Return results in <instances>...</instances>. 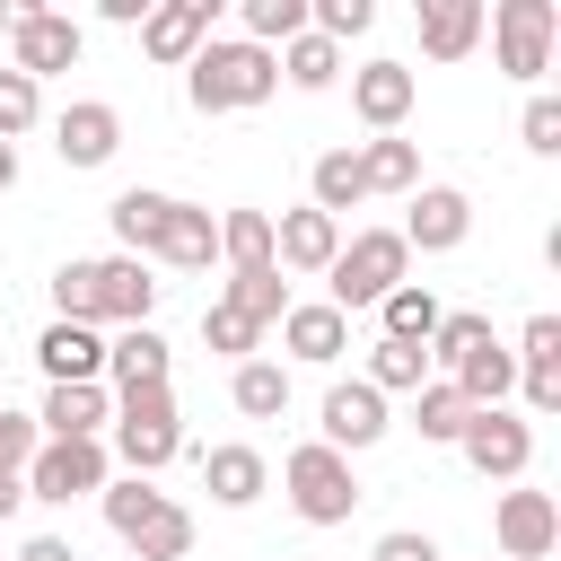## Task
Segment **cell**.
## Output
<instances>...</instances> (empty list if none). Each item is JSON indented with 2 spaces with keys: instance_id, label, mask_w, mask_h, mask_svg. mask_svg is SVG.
Returning a JSON list of instances; mask_svg holds the SVG:
<instances>
[{
  "instance_id": "1",
  "label": "cell",
  "mask_w": 561,
  "mask_h": 561,
  "mask_svg": "<svg viewBox=\"0 0 561 561\" xmlns=\"http://www.w3.org/2000/svg\"><path fill=\"white\" fill-rule=\"evenodd\" d=\"M280 88V61L263 53V44H245V35H210L193 61H184V96L202 105V114H245V105H263Z\"/></svg>"
},
{
  "instance_id": "2",
  "label": "cell",
  "mask_w": 561,
  "mask_h": 561,
  "mask_svg": "<svg viewBox=\"0 0 561 561\" xmlns=\"http://www.w3.org/2000/svg\"><path fill=\"white\" fill-rule=\"evenodd\" d=\"M96 500H105V526H114L140 561H184V552H193V508H175V500L149 491L140 473H114Z\"/></svg>"
},
{
  "instance_id": "3",
  "label": "cell",
  "mask_w": 561,
  "mask_h": 561,
  "mask_svg": "<svg viewBox=\"0 0 561 561\" xmlns=\"http://www.w3.org/2000/svg\"><path fill=\"white\" fill-rule=\"evenodd\" d=\"M280 491H289V508H298L307 526H351V508H359V473H351V456H333L324 438H307V447L280 456Z\"/></svg>"
},
{
  "instance_id": "4",
  "label": "cell",
  "mask_w": 561,
  "mask_h": 561,
  "mask_svg": "<svg viewBox=\"0 0 561 561\" xmlns=\"http://www.w3.org/2000/svg\"><path fill=\"white\" fill-rule=\"evenodd\" d=\"M403 272H412V245H403L394 228H359V237L333 254V272H324V280H333L324 307H342V316H351V307H377L386 289H403Z\"/></svg>"
},
{
  "instance_id": "5",
  "label": "cell",
  "mask_w": 561,
  "mask_h": 561,
  "mask_svg": "<svg viewBox=\"0 0 561 561\" xmlns=\"http://www.w3.org/2000/svg\"><path fill=\"white\" fill-rule=\"evenodd\" d=\"M0 26H9V70L18 79H53V70H70L79 61V18H61V9H35V0H0Z\"/></svg>"
},
{
  "instance_id": "6",
  "label": "cell",
  "mask_w": 561,
  "mask_h": 561,
  "mask_svg": "<svg viewBox=\"0 0 561 561\" xmlns=\"http://www.w3.org/2000/svg\"><path fill=\"white\" fill-rule=\"evenodd\" d=\"M105 482H114V456H105V438H44V447L26 456V500H44V508L96 500Z\"/></svg>"
},
{
  "instance_id": "7",
  "label": "cell",
  "mask_w": 561,
  "mask_h": 561,
  "mask_svg": "<svg viewBox=\"0 0 561 561\" xmlns=\"http://www.w3.org/2000/svg\"><path fill=\"white\" fill-rule=\"evenodd\" d=\"M456 456H465L482 482H526V465H535V430H526L508 403H491V412H465Z\"/></svg>"
},
{
  "instance_id": "8",
  "label": "cell",
  "mask_w": 561,
  "mask_h": 561,
  "mask_svg": "<svg viewBox=\"0 0 561 561\" xmlns=\"http://www.w3.org/2000/svg\"><path fill=\"white\" fill-rule=\"evenodd\" d=\"M482 26H491V44H500V70H508V79H543V70H552V35H561V9H552V0H500Z\"/></svg>"
},
{
  "instance_id": "9",
  "label": "cell",
  "mask_w": 561,
  "mask_h": 561,
  "mask_svg": "<svg viewBox=\"0 0 561 561\" xmlns=\"http://www.w3.org/2000/svg\"><path fill=\"white\" fill-rule=\"evenodd\" d=\"M491 535H500V561H543V552L561 543V500H552V491L508 482V491H500V508H491Z\"/></svg>"
},
{
  "instance_id": "10",
  "label": "cell",
  "mask_w": 561,
  "mask_h": 561,
  "mask_svg": "<svg viewBox=\"0 0 561 561\" xmlns=\"http://www.w3.org/2000/svg\"><path fill=\"white\" fill-rule=\"evenodd\" d=\"M412 254H456L465 237H473V202L456 193V184H421L412 193V210H403V228H394Z\"/></svg>"
},
{
  "instance_id": "11",
  "label": "cell",
  "mask_w": 561,
  "mask_h": 561,
  "mask_svg": "<svg viewBox=\"0 0 561 561\" xmlns=\"http://www.w3.org/2000/svg\"><path fill=\"white\" fill-rule=\"evenodd\" d=\"M140 263L210 272V263H219V219H210L202 202H175V193H167V210H158V237H149V254H140Z\"/></svg>"
},
{
  "instance_id": "12",
  "label": "cell",
  "mask_w": 561,
  "mask_h": 561,
  "mask_svg": "<svg viewBox=\"0 0 561 561\" xmlns=\"http://www.w3.org/2000/svg\"><path fill=\"white\" fill-rule=\"evenodd\" d=\"M210 18H219V0H158V9L140 18V53L167 61V70H184V61L210 44Z\"/></svg>"
},
{
  "instance_id": "13",
  "label": "cell",
  "mask_w": 561,
  "mask_h": 561,
  "mask_svg": "<svg viewBox=\"0 0 561 561\" xmlns=\"http://www.w3.org/2000/svg\"><path fill=\"white\" fill-rule=\"evenodd\" d=\"M394 421H386V394L377 386H359V377H342V386H324V447L333 456H359V447H377Z\"/></svg>"
},
{
  "instance_id": "14",
  "label": "cell",
  "mask_w": 561,
  "mask_h": 561,
  "mask_svg": "<svg viewBox=\"0 0 561 561\" xmlns=\"http://www.w3.org/2000/svg\"><path fill=\"white\" fill-rule=\"evenodd\" d=\"M53 149H61V167H105L123 149V114L105 96H79V105L53 114Z\"/></svg>"
},
{
  "instance_id": "15",
  "label": "cell",
  "mask_w": 561,
  "mask_h": 561,
  "mask_svg": "<svg viewBox=\"0 0 561 561\" xmlns=\"http://www.w3.org/2000/svg\"><path fill=\"white\" fill-rule=\"evenodd\" d=\"M35 368H44L53 386H105V333L53 316V324L35 333Z\"/></svg>"
},
{
  "instance_id": "16",
  "label": "cell",
  "mask_w": 561,
  "mask_h": 561,
  "mask_svg": "<svg viewBox=\"0 0 561 561\" xmlns=\"http://www.w3.org/2000/svg\"><path fill=\"white\" fill-rule=\"evenodd\" d=\"M412 96H421V79H412L403 61H359V70H351V114H359L368 131H403Z\"/></svg>"
},
{
  "instance_id": "17",
  "label": "cell",
  "mask_w": 561,
  "mask_h": 561,
  "mask_svg": "<svg viewBox=\"0 0 561 561\" xmlns=\"http://www.w3.org/2000/svg\"><path fill=\"white\" fill-rule=\"evenodd\" d=\"M158 316V280H149V263L140 254H105L96 263V324H149Z\"/></svg>"
},
{
  "instance_id": "18",
  "label": "cell",
  "mask_w": 561,
  "mask_h": 561,
  "mask_svg": "<svg viewBox=\"0 0 561 561\" xmlns=\"http://www.w3.org/2000/svg\"><path fill=\"white\" fill-rule=\"evenodd\" d=\"M333 254H342V219H324V210H280L272 219V263L280 272H333Z\"/></svg>"
},
{
  "instance_id": "19",
  "label": "cell",
  "mask_w": 561,
  "mask_h": 561,
  "mask_svg": "<svg viewBox=\"0 0 561 561\" xmlns=\"http://www.w3.org/2000/svg\"><path fill=\"white\" fill-rule=\"evenodd\" d=\"M280 351L289 359H307V368H333L342 351H351V316L342 307H324V298H289V316H280Z\"/></svg>"
},
{
  "instance_id": "20",
  "label": "cell",
  "mask_w": 561,
  "mask_h": 561,
  "mask_svg": "<svg viewBox=\"0 0 561 561\" xmlns=\"http://www.w3.org/2000/svg\"><path fill=\"white\" fill-rule=\"evenodd\" d=\"M35 430L44 438H105L114 430V386H44Z\"/></svg>"
},
{
  "instance_id": "21",
  "label": "cell",
  "mask_w": 561,
  "mask_h": 561,
  "mask_svg": "<svg viewBox=\"0 0 561 561\" xmlns=\"http://www.w3.org/2000/svg\"><path fill=\"white\" fill-rule=\"evenodd\" d=\"M482 18H491V0H421V53L430 61H465L482 44Z\"/></svg>"
},
{
  "instance_id": "22",
  "label": "cell",
  "mask_w": 561,
  "mask_h": 561,
  "mask_svg": "<svg viewBox=\"0 0 561 561\" xmlns=\"http://www.w3.org/2000/svg\"><path fill=\"white\" fill-rule=\"evenodd\" d=\"M263 482H272V465H263L254 447H210V456H202V491H210L219 508H254Z\"/></svg>"
},
{
  "instance_id": "23",
  "label": "cell",
  "mask_w": 561,
  "mask_h": 561,
  "mask_svg": "<svg viewBox=\"0 0 561 561\" xmlns=\"http://www.w3.org/2000/svg\"><path fill=\"white\" fill-rule=\"evenodd\" d=\"M105 377H114V394H123V386H167V342H158V324H123V333L105 342Z\"/></svg>"
},
{
  "instance_id": "24",
  "label": "cell",
  "mask_w": 561,
  "mask_h": 561,
  "mask_svg": "<svg viewBox=\"0 0 561 561\" xmlns=\"http://www.w3.org/2000/svg\"><path fill=\"white\" fill-rule=\"evenodd\" d=\"M105 456H123V473H158V465H175L184 456V421H114V447Z\"/></svg>"
},
{
  "instance_id": "25",
  "label": "cell",
  "mask_w": 561,
  "mask_h": 561,
  "mask_svg": "<svg viewBox=\"0 0 561 561\" xmlns=\"http://www.w3.org/2000/svg\"><path fill=\"white\" fill-rule=\"evenodd\" d=\"M447 386L465 394V412H491V403H508V386H517V359H508V342L491 333V342H482V351H473V359H465Z\"/></svg>"
},
{
  "instance_id": "26",
  "label": "cell",
  "mask_w": 561,
  "mask_h": 561,
  "mask_svg": "<svg viewBox=\"0 0 561 561\" xmlns=\"http://www.w3.org/2000/svg\"><path fill=\"white\" fill-rule=\"evenodd\" d=\"M359 184H368V193H421V149L394 140V131L359 140Z\"/></svg>"
},
{
  "instance_id": "27",
  "label": "cell",
  "mask_w": 561,
  "mask_h": 561,
  "mask_svg": "<svg viewBox=\"0 0 561 561\" xmlns=\"http://www.w3.org/2000/svg\"><path fill=\"white\" fill-rule=\"evenodd\" d=\"M307 210H324V219H342V210H359L368 202V184H359V149H324L316 167H307Z\"/></svg>"
},
{
  "instance_id": "28",
  "label": "cell",
  "mask_w": 561,
  "mask_h": 561,
  "mask_svg": "<svg viewBox=\"0 0 561 561\" xmlns=\"http://www.w3.org/2000/svg\"><path fill=\"white\" fill-rule=\"evenodd\" d=\"M438 316H447V307H438V289H430V280H403V289H386V298H377L386 342H430V333H438Z\"/></svg>"
},
{
  "instance_id": "29",
  "label": "cell",
  "mask_w": 561,
  "mask_h": 561,
  "mask_svg": "<svg viewBox=\"0 0 561 561\" xmlns=\"http://www.w3.org/2000/svg\"><path fill=\"white\" fill-rule=\"evenodd\" d=\"M228 403H237L245 421H280V412H289V368H280V359H237Z\"/></svg>"
},
{
  "instance_id": "30",
  "label": "cell",
  "mask_w": 561,
  "mask_h": 561,
  "mask_svg": "<svg viewBox=\"0 0 561 561\" xmlns=\"http://www.w3.org/2000/svg\"><path fill=\"white\" fill-rule=\"evenodd\" d=\"M359 386H377V394H421V386H430V351H421V342H386V333H377V342H368V377H359Z\"/></svg>"
},
{
  "instance_id": "31",
  "label": "cell",
  "mask_w": 561,
  "mask_h": 561,
  "mask_svg": "<svg viewBox=\"0 0 561 561\" xmlns=\"http://www.w3.org/2000/svg\"><path fill=\"white\" fill-rule=\"evenodd\" d=\"M272 61H280V79H289V88H307V96L342 79V44H324L316 26H307V35H289V44L272 53Z\"/></svg>"
},
{
  "instance_id": "32",
  "label": "cell",
  "mask_w": 561,
  "mask_h": 561,
  "mask_svg": "<svg viewBox=\"0 0 561 561\" xmlns=\"http://www.w3.org/2000/svg\"><path fill=\"white\" fill-rule=\"evenodd\" d=\"M237 316H254V324H280L289 316V280H280V263H254V272H228V289H219Z\"/></svg>"
},
{
  "instance_id": "33",
  "label": "cell",
  "mask_w": 561,
  "mask_h": 561,
  "mask_svg": "<svg viewBox=\"0 0 561 561\" xmlns=\"http://www.w3.org/2000/svg\"><path fill=\"white\" fill-rule=\"evenodd\" d=\"M219 263L228 272L272 263V210H219Z\"/></svg>"
},
{
  "instance_id": "34",
  "label": "cell",
  "mask_w": 561,
  "mask_h": 561,
  "mask_svg": "<svg viewBox=\"0 0 561 561\" xmlns=\"http://www.w3.org/2000/svg\"><path fill=\"white\" fill-rule=\"evenodd\" d=\"M482 342H491V316L456 307V316H438V333H430L421 351H430V368H438V377H456V368H465V359H473Z\"/></svg>"
},
{
  "instance_id": "35",
  "label": "cell",
  "mask_w": 561,
  "mask_h": 561,
  "mask_svg": "<svg viewBox=\"0 0 561 561\" xmlns=\"http://www.w3.org/2000/svg\"><path fill=\"white\" fill-rule=\"evenodd\" d=\"M158 210H167V193H149V184H131V193H114V245L123 254H149V237H158Z\"/></svg>"
},
{
  "instance_id": "36",
  "label": "cell",
  "mask_w": 561,
  "mask_h": 561,
  "mask_svg": "<svg viewBox=\"0 0 561 561\" xmlns=\"http://www.w3.org/2000/svg\"><path fill=\"white\" fill-rule=\"evenodd\" d=\"M202 342H210L219 359H263V324H254V316H237L228 298H210V307H202Z\"/></svg>"
},
{
  "instance_id": "37",
  "label": "cell",
  "mask_w": 561,
  "mask_h": 561,
  "mask_svg": "<svg viewBox=\"0 0 561 561\" xmlns=\"http://www.w3.org/2000/svg\"><path fill=\"white\" fill-rule=\"evenodd\" d=\"M412 430L438 438V447H456V430H465V394H456L447 377H430V386L412 394Z\"/></svg>"
},
{
  "instance_id": "38",
  "label": "cell",
  "mask_w": 561,
  "mask_h": 561,
  "mask_svg": "<svg viewBox=\"0 0 561 561\" xmlns=\"http://www.w3.org/2000/svg\"><path fill=\"white\" fill-rule=\"evenodd\" d=\"M289 35H307V0H245V44H289Z\"/></svg>"
},
{
  "instance_id": "39",
  "label": "cell",
  "mask_w": 561,
  "mask_h": 561,
  "mask_svg": "<svg viewBox=\"0 0 561 561\" xmlns=\"http://www.w3.org/2000/svg\"><path fill=\"white\" fill-rule=\"evenodd\" d=\"M508 359H517V377H561V316H526Z\"/></svg>"
},
{
  "instance_id": "40",
  "label": "cell",
  "mask_w": 561,
  "mask_h": 561,
  "mask_svg": "<svg viewBox=\"0 0 561 561\" xmlns=\"http://www.w3.org/2000/svg\"><path fill=\"white\" fill-rule=\"evenodd\" d=\"M35 114H44V88L18 79V70H0V140L9 149H18V131H35Z\"/></svg>"
},
{
  "instance_id": "41",
  "label": "cell",
  "mask_w": 561,
  "mask_h": 561,
  "mask_svg": "<svg viewBox=\"0 0 561 561\" xmlns=\"http://www.w3.org/2000/svg\"><path fill=\"white\" fill-rule=\"evenodd\" d=\"M517 131H526V149H535V158H561V96H526Z\"/></svg>"
},
{
  "instance_id": "42",
  "label": "cell",
  "mask_w": 561,
  "mask_h": 561,
  "mask_svg": "<svg viewBox=\"0 0 561 561\" xmlns=\"http://www.w3.org/2000/svg\"><path fill=\"white\" fill-rule=\"evenodd\" d=\"M35 447H44V430H35L26 412H9V403H0V465H9V473H26V456H35Z\"/></svg>"
},
{
  "instance_id": "43",
  "label": "cell",
  "mask_w": 561,
  "mask_h": 561,
  "mask_svg": "<svg viewBox=\"0 0 561 561\" xmlns=\"http://www.w3.org/2000/svg\"><path fill=\"white\" fill-rule=\"evenodd\" d=\"M368 561H447V552H438L430 535H412V526H394V535H377V552H368Z\"/></svg>"
},
{
  "instance_id": "44",
  "label": "cell",
  "mask_w": 561,
  "mask_h": 561,
  "mask_svg": "<svg viewBox=\"0 0 561 561\" xmlns=\"http://www.w3.org/2000/svg\"><path fill=\"white\" fill-rule=\"evenodd\" d=\"M18 561H79V552H70L61 535H26V543H18Z\"/></svg>"
},
{
  "instance_id": "45",
  "label": "cell",
  "mask_w": 561,
  "mask_h": 561,
  "mask_svg": "<svg viewBox=\"0 0 561 561\" xmlns=\"http://www.w3.org/2000/svg\"><path fill=\"white\" fill-rule=\"evenodd\" d=\"M18 508H26V473H9V465H0V526H9Z\"/></svg>"
},
{
  "instance_id": "46",
  "label": "cell",
  "mask_w": 561,
  "mask_h": 561,
  "mask_svg": "<svg viewBox=\"0 0 561 561\" xmlns=\"http://www.w3.org/2000/svg\"><path fill=\"white\" fill-rule=\"evenodd\" d=\"M9 184H18V149L0 140V193H9Z\"/></svg>"
}]
</instances>
